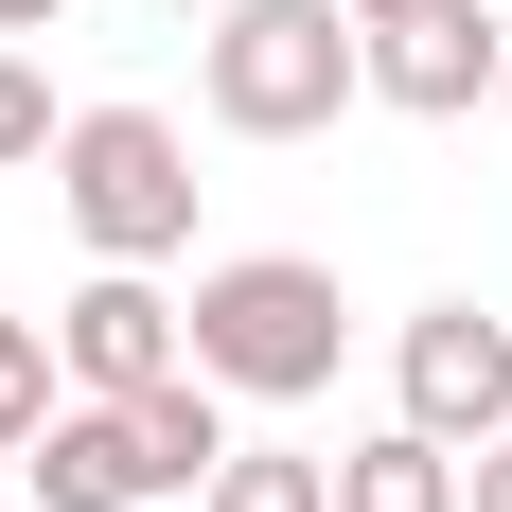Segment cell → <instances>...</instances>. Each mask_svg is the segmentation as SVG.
<instances>
[{"label":"cell","mask_w":512,"mask_h":512,"mask_svg":"<svg viewBox=\"0 0 512 512\" xmlns=\"http://www.w3.org/2000/svg\"><path fill=\"white\" fill-rule=\"evenodd\" d=\"M195 371L230 389V407H318L336 389V336H354V301H336V265H301V248H230V265H195Z\"/></svg>","instance_id":"6da1fadb"},{"label":"cell","mask_w":512,"mask_h":512,"mask_svg":"<svg viewBox=\"0 0 512 512\" xmlns=\"http://www.w3.org/2000/svg\"><path fill=\"white\" fill-rule=\"evenodd\" d=\"M195 89H212L230 142H318V124L371 89V18L354 0H230L212 53H195Z\"/></svg>","instance_id":"7a4b0ae2"},{"label":"cell","mask_w":512,"mask_h":512,"mask_svg":"<svg viewBox=\"0 0 512 512\" xmlns=\"http://www.w3.org/2000/svg\"><path fill=\"white\" fill-rule=\"evenodd\" d=\"M53 212L89 230V265H177L195 248V142L159 106H71L53 124Z\"/></svg>","instance_id":"3957f363"},{"label":"cell","mask_w":512,"mask_h":512,"mask_svg":"<svg viewBox=\"0 0 512 512\" xmlns=\"http://www.w3.org/2000/svg\"><path fill=\"white\" fill-rule=\"evenodd\" d=\"M389 389H407V424L424 442H512V318H477V301H424L407 336H389Z\"/></svg>","instance_id":"277c9868"},{"label":"cell","mask_w":512,"mask_h":512,"mask_svg":"<svg viewBox=\"0 0 512 512\" xmlns=\"http://www.w3.org/2000/svg\"><path fill=\"white\" fill-rule=\"evenodd\" d=\"M53 371H71L89 407H142L159 371H195V318L159 301L142 265H89V283H71V318H53Z\"/></svg>","instance_id":"5b68a950"},{"label":"cell","mask_w":512,"mask_h":512,"mask_svg":"<svg viewBox=\"0 0 512 512\" xmlns=\"http://www.w3.org/2000/svg\"><path fill=\"white\" fill-rule=\"evenodd\" d=\"M512 36L477 18V0H407V18H371V106H407V124H460V106H495Z\"/></svg>","instance_id":"8992f818"},{"label":"cell","mask_w":512,"mask_h":512,"mask_svg":"<svg viewBox=\"0 0 512 512\" xmlns=\"http://www.w3.org/2000/svg\"><path fill=\"white\" fill-rule=\"evenodd\" d=\"M18 477H36V512H142V495H159V460H142V407H89V389H71V407L18 442Z\"/></svg>","instance_id":"52a82bcc"},{"label":"cell","mask_w":512,"mask_h":512,"mask_svg":"<svg viewBox=\"0 0 512 512\" xmlns=\"http://www.w3.org/2000/svg\"><path fill=\"white\" fill-rule=\"evenodd\" d=\"M336 512H460V442H424V424H371L354 460H336Z\"/></svg>","instance_id":"ba28073f"},{"label":"cell","mask_w":512,"mask_h":512,"mask_svg":"<svg viewBox=\"0 0 512 512\" xmlns=\"http://www.w3.org/2000/svg\"><path fill=\"white\" fill-rule=\"evenodd\" d=\"M142 460H159V495H212V460H230V389L212 371H159L142 389Z\"/></svg>","instance_id":"9c48e42d"},{"label":"cell","mask_w":512,"mask_h":512,"mask_svg":"<svg viewBox=\"0 0 512 512\" xmlns=\"http://www.w3.org/2000/svg\"><path fill=\"white\" fill-rule=\"evenodd\" d=\"M195 512H336V460H301V442H230Z\"/></svg>","instance_id":"30bf717a"},{"label":"cell","mask_w":512,"mask_h":512,"mask_svg":"<svg viewBox=\"0 0 512 512\" xmlns=\"http://www.w3.org/2000/svg\"><path fill=\"white\" fill-rule=\"evenodd\" d=\"M53 407H71V371H53V336H36V318H0V477H18V442H36Z\"/></svg>","instance_id":"8fae6325"},{"label":"cell","mask_w":512,"mask_h":512,"mask_svg":"<svg viewBox=\"0 0 512 512\" xmlns=\"http://www.w3.org/2000/svg\"><path fill=\"white\" fill-rule=\"evenodd\" d=\"M18 159H53V71L36 53H0V177H18Z\"/></svg>","instance_id":"7c38bea8"},{"label":"cell","mask_w":512,"mask_h":512,"mask_svg":"<svg viewBox=\"0 0 512 512\" xmlns=\"http://www.w3.org/2000/svg\"><path fill=\"white\" fill-rule=\"evenodd\" d=\"M460 512H512V442H477V477H460Z\"/></svg>","instance_id":"4fadbf2b"},{"label":"cell","mask_w":512,"mask_h":512,"mask_svg":"<svg viewBox=\"0 0 512 512\" xmlns=\"http://www.w3.org/2000/svg\"><path fill=\"white\" fill-rule=\"evenodd\" d=\"M53 18H71V0H0V36H53Z\"/></svg>","instance_id":"5bb4252c"},{"label":"cell","mask_w":512,"mask_h":512,"mask_svg":"<svg viewBox=\"0 0 512 512\" xmlns=\"http://www.w3.org/2000/svg\"><path fill=\"white\" fill-rule=\"evenodd\" d=\"M354 18H407V0H354Z\"/></svg>","instance_id":"9a60e30c"},{"label":"cell","mask_w":512,"mask_h":512,"mask_svg":"<svg viewBox=\"0 0 512 512\" xmlns=\"http://www.w3.org/2000/svg\"><path fill=\"white\" fill-rule=\"evenodd\" d=\"M495 124H512V71H495Z\"/></svg>","instance_id":"2e32d148"}]
</instances>
